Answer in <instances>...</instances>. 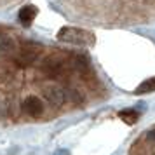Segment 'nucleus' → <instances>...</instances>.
I'll use <instances>...</instances> for the list:
<instances>
[{
    "label": "nucleus",
    "mask_w": 155,
    "mask_h": 155,
    "mask_svg": "<svg viewBox=\"0 0 155 155\" xmlns=\"http://www.w3.org/2000/svg\"><path fill=\"white\" fill-rule=\"evenodd\" d=\"M58 38L61 42L77 44V45H92L94 44V35L78 28H61L58 33Z\"/></svg>",
    "instance_id": "1"
},
{
    "label": "nucleus",
    "mask_w": 155,
    "mask_h": 155,
    "mask_svg": "<svg viewBox=\"0 0 155 155\" xmlns=\"http://www.w3.org/2000/svg\"><path fill=\"white\" fill-rule=\"evenodd\" d=\"M19 110H21L23 115L26 117H31V119H38L44 115V101L37 96H30L19 105Z\"/></svg>",
    "instance_id": "2"
},
{
    "label": "nucleus",
    "mask_w": 155,
    "mask_h": 155,
    "mask_svg": "<svg viewBox=\"0 0 155 155\" xmlns=\"http://www.w3.org/2000/svg\"><path fill=\"white\" fill-rule=\"evenodd\" d=\"M19 49L16 38L0 33V59H11Z\"/></svg>",
    "instance_id": "3"
},
{
    "label": "nucleus",
    "mask_w": 155,
    "mask_h": 155,
    "mask_svg": "<svg viewBox=\"0 0 155 155\" xmlns=\"http://www.w3.org/2000/svg\"><path fill=\"white\" fill-rule=\"evenodd\" d=\"M44 98L49 101L51 105H63L66 101V94H64V89L58 87V85H45L42 89Z\"/></svg>",
    "instance_id": "4"
},
{
    "label": "nucleus",
    "mask_w": 155,
    "mask_h": 155,
    "mask_svg": "<svg viewBox=\"0 0 155 155\" xmlns=\"http://www.w3.org/2000/svg\"><path fill=\"white\" fill-rule=\"evenodd\" d=\"M37 14H38V9H37L35 5H25V7L19 11L18 18H19V23H21L23 26H30V25L33 23V19L37 18Z\"/></svg>",
    "instance_id": "5"
},
{
    "label": "nucleus",
    "mask_w": 155,
    "mask_h": 155,
    "mask_svg": "<svg viewBox=\"0 0 155 155\" xmlns=\"http://www.w3.org/2000/svg\"><path fill=\"white\" fill-rule=\"evenodd\" d=\"M153 91H155V77H152V78H147L145 82H141L134 92L136 94H147V92H153Z\"/></svg>",
    "instance_id": "6"
},
{
    "label": "nucleus",
    "mask_w": 155,
    "mask_h": 155,
    "mask_svg": "<svg viewBox=\"0 0 155 155\" xmlns=\"http://www.w3.org/2000/svg\"><path fill=\"white\" fill-rule=\"evenodd\" d=\"M119 117L124 120V122H127V124H136L138 119H140V113L136 112V110H122V112L119 113Z\"/></svg>",
    "instance_id": "7"
}]
</instances>
